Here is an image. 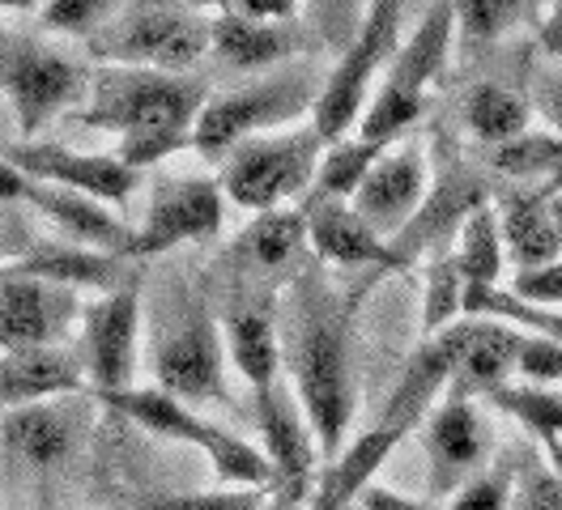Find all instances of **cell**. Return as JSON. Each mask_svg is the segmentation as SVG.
Instances as JSON below:
<instances>
[{
	"instance_id": "2e32d148",
	"label": "cell",
	"mask_w": 562,
	"mask_h": 510,
	"mask_svg": "<svg viewBox=\"0 0 562 510\" xmlns=\"http://www.w3.org/2000/svg\"><path fill=\"white\" fill-rule=\"evenodd\" d=\"M0 154L35 183L81 192V196H94L103 204L128 201L137 188V170H128L120 158H106V154H81V149L47 145V140H18Z\"/></svg>"
},
{
	"instance_id": "9f6ffc18",
	"label": "cell",
	"mask_w": 562,
	"mask_h": 510,
	"mask_svg": "<svg viewBox=\"0 0 562 510\" xmlns=\"http://www.w3.org/2000/svg\"><path fill=\"white\" fill-rule=\"evenodd\" d=\"M341 510H367V507H362V502H350V507H341Z\"/></svg>"
},
{
	"instance_id": "d6a6232c",
	"label": "cell",
	"mask_w": 562,
	"mask_h": 510,
	"mask_svg": "<svg viewBox=\"0 0 562 510\" xmlns=\"http://www.w3.org/2000/svg\"><path fill=\"white\" fill-rule=\"evenodd\" d=\"M307 242V208H269L256 213V222L247 226L244 247L247 256L265 269H278L290 256H299V247Z\"/></svg>"
},
{
	"instance_id": "4fadbf2b",
	"label": "cell",
	"mask_w": 562,
	"mask_h": 510,
	"mask_svg": "<svg viewBox=\"0 0 562 510\" xmlns=\"http://www.w3.org/2000/svg\"><path fill=\"white\" fill-rule=\"evenodd\" d=\"M140 344V294L120 285L81 310V366L94 396L133 387Z\"/></svg>"
},
{
	"instance_id": "9c48e42d",
	"label": "cell",
	"mask_w": 562,
	"mask_h": 510,
	"mask_svg": "<svg viewBox=\"0 0 562 510\" xmlns=\"http://www.w3.org/2000/svg\"><path fill=\"white\" fill-rule=\"evenodd\" d=\"M0 90L18 115V128L26 140H35V133L52 124V115L86 102L90 72L43 43H9L0 47Z\"/></svg>"
},
{
	"instance_id": "5b68a950",
	"label": "cell",
	"mask_w": 562,
	"mask_h": 510,
	"mask_svg": "<svg viewBox=\"0 0 562 510\" xmlns=\"http://www.w3.org/2000/svg\"><path fill=\"white\" fill-rule=\"evenodd\" d=\"M316 128H294L281 136H251L231 149L226 174H222V196L247 208V213H269L281 208L290 196L312 188L319 167Z\"/></svg>"
},
{
	"instance_id": "74e56055",
	"label": "cell",
	"mask_w": 562,
	"mask_h": 510,
	"mask_svg": "<svg viewBox=\"0 0 562 510\" xmlns=\"http://www.w3.org/2000/svg\"><path fill=\"white\" fill-rule=\"evenodd\" d=\"M269 489H239V485H222L210 494H162L149 498L145 510H260Z\"/></svg>"
},
{
	"instance_id": "f907efd6",
	"label": "cell",
	"mask_w": 562,
	"mask_h": 510,
	"mask_svg": "<svg viewBox=\"0 0 562 510\" xmlns=\"http://www.w3.org/2000/svg\"><path fill=\"white\" fill-rule=\"evenodd\" d=\"M546 446V460H550V473L559 476V485H562V439H550V442H541Z\"/></svg>"
},
{
	"instance_id": "1f68e13d",
	"label": "cell",
	"mask_w": 562,
	"mask_h": 510,
	"mask_svg": "<svg viewBox=\"0 0 562 510\" xmlns=\"http://www.w3.org/2000/svg\"><path fill=\"white\" fill-rule=\"evenodd\" d=\"M494 408H503L507 417H516L537 442L562 439V392L554 387H537V383H498L486 392Z\"/></svg>"
},
{
	"instance_id": "ab89813d",
	"label": "cell",
	"mask_w": 562,
	"mask_h": 510,
	"mask_svg": "<svg viewBox=\"0 0 562 510\" xmlns=\"http://www.w3.org/2000/svg\"><path fill=\"white\" fill-rule=\"evenodd\" d=\"M516 374L537 387H559L562 383V340L550 337H525L520 340V358Z\"/></svg>"
},
{
	"instance_id": "ac0fdd59",
	"label": "cell",
	"mask_w": 562,
	"mask_h": 510,
	"mask_svg": "<svg viewBox=\"0 0 562 510\" xmlns=\"http://www.w3.org/2000/svg\"><path fill=\"white\" fill-rule=\"evenodd\" d=\"M422 201H426V158L418 145H401L375 158V167L367 170V179L350 196V208L375 235L387 238L414 222Z\"/></svg>"
},
{
	"instance_id": "44dd1931",
	"label": "cell",
	"mask_w": 562,
	"mask_h": 510,
	"mask_svg": "<svg viewBox=\"0 0 562 510\" xmlns=\"http://www.w3.org/2000/svg\"><path fill=\"white\" fill-rule=\"evenodd\" d=\"M86 383L81 358H72L69 349H13L0 353V417L13 408L43 405V400H60L77 396Z\"/></svg>"
},
{
	"instance_id": "d6986e66",
	"label": "cell",
	"mask_w": 562,
	"mask_h": 510,
	"mask_svg": "<svg viewBox=\"0 0 562 510\" xmlns=\"http://www.w3.org/2000/svg\"><path fill=\"white\" fill-rule=\"evenodd\" d=\"M457 358H460V337H457V324L439 337L422 340L418 353L409 358V366L401 374V383L392 387L387 396L384 412L375 426H387V430H418L422 421L435 412V405L448 396L452 378H457Z\"/></svg>"
},
{
	"instance_id": "484cf974",
	"label": "cell",
	"mask_w": 562,
	"mask_h": 510,
	"mask_svg": "<svg viewBox=\"0 0 562 510\" xmlns=\"http://www.w3.org/2000/svg\"><path fill=\"white\" fill-rule=\"evenodd\" d=\"M231 362L251 383V392L278 383L281 371V337H278V303L273 298H239L226 315Z\"/></svg>"
},
{
	"instance_id": "7bdbcfd3",
	"label": "cell",
	"mask_w": 562,
	"mask_h": 510,
	"mask_svg": "<svg viewBox=\"0 0 562 510\" xmlns=\"http://www.w3.org/2000/svg\"><path fill=\"white\" fill-rule=\"evenodd\" d=\"M512 510H562V485L550 468H525L512 494Z\"/></svg>"
},
{
	"instance_id": "db71d44e",
	"label": "cell",
	"mask_w": 562,
	"mask_h": 510,
	"mask_svg": "<svg viewBox=\"0 0 562 510\" xmlns=\"http://www.w3.org/2000/svg\"><path fill=\"white\" fill-rule=\"evenodd\" d=\"M9 222H13V217H4V204H0V242L9 235ZM0 251H4V247H0ZM0 264H4V260H0Z\"/></svg>"
},
{
	"instance_id": "f1b7e54d",
	"label": "cell",
	"mask_w": 562,
	"mask_h": 510,
	"mask_svg": "<svg viewBox=\"0 0 562 510\" xmlns=\"http://www.w3.org/2000/svg\"><path fill=\"white\" fill-rule=\"evenodd\" d=\"M457 269L464 276V285H498L503 276V230H498V213L491 204H477L460 217V238H457Z\"/></svg>"
},
{
	"instance_id": "6da1fadb",
	"label": "cell",
	"mask_w": 562,
	"mask_h": 510,
	"mask_svg": "<svg viewBox=\"0 0 562 510\" xmlns=\"http://www.w3.org/2000/svg\"><path fill=\"white\" fill-rule=\"evenodd\" d=\"M278 337L290 392L307 412L324 460H333L346 446L353 417L350 324L319 269L299 272L285 290L278 303Z\"/></svg>"
},
{
	"instance_id": "603a6c76",
	"label": "cell",
	"mask_w": 562,
	"mask_h": 510,
	"mask_svg": "<svg viewBox=\"0 0 562 510\" xmlns=\"http://www.w3.org/2000/svg\"><path fill=\"white\" fill-rule=\"evenodd\" d=\"M554 192L559 188H541V192H507L498 208V230L507 260L520 269H541L562 256V226L554 217Z\"/></svg>"
},
{
	"instance_id": "60d3db41",
	"label": "cell",
	"mask_w": 562,
	"mask_h": 510,
	"mask_svg": "<svg viewBox=\"0 0 562 510\" xmlns=\"http://www.w3.org/2000/svg\"><path fill=\"white\" fill-rule=\"evenodd\" d=\"M115 0H47L43 4V26L47 31H65V34H81L90 26H99V18H106Z\"/></svg>"
},
{
	"instance_id": "277c9868",
	"label": "cell",
	"mask_w": 562,
	"mask_h": 510,
	"mask_svg": "<svg viewBox=\"0 0 562 510\" xmlns=\"http://www.w3.org/2000/svg\"><path fill=\"white\" fill-rule=\"evenodd\" d=\"M452 34H457L452 0H435L422 13L418 31L409 34V43L396 47V65L387 72V81L380 86V94L371 99V106L362 111V120H358V136L362 140L392 145L426 111V86L443 72Z\"/></svg>"
},
{
	"instance_id": "7402d4cb",
	"label": "cell",
	"mask_w": 562,
	"mask_h": 510,
	"mask_svg": "<svg viewBox=\"0 0 562 510\" xmlns=\"http://www.w3.org/2000/svg\"><path fill=\"white\" fill-rule=\"evenodd\" d=\"M405 442L401 430H387V426H371L362 430L353 442H346L333 460L319 464L316 489H312V510H341L358 502L371 485H375V473L387 464V455Z\"/></svg>"
},
{
	"instance_id": "f546056e",
	"label": "cell",
	"mask_w": 562,
	"mask_h": 510,
	"mask_svg": "<svg viewBox=\"0 0 562 510\" xmlns=\"http://www.w3.org/2000/svg\"><path fill=\"white\" fill-rule=\"evenodd\" d=\"M528 115H532V106H528L525 94H516L507 86H494V81L473 86V94L464 102V124H469V133L477 136L486 149L525 136Z\"/></svg>"
},
{
	"instance_id": "83f0119b",
	"label": "cell",
	"mask_w": 562,
	"mask_h": 510,
	"mask_svg": "<svg viewBox=\"0 0 562 510\" xmlns=\"http://www.w3.org/2000/svg\"><path fill=\"white\" fill-rule=\"evenodd\" d=\"M290 38L269 26V22H251L244 13H222L213 18L210 26V52L226 68H239V72H256V68H273L290 56Z\"/></svg>"
},
{
	"instance_id": "ba28073f",
	"label": "cell",
	"mask_w": 562,
	"mask_h": 510,
	"mask_svg": "<svg viewBox=\"0 0 562 510\" xmlns=\"http://www.w3.org/2000/svg\"><path fill=\"white\" fill-rule=\"evenodd\" d=\"M210 47V26L176 4H140L90 38V52L120 68L188 72Z\"/></svg>"
},
{
	"instance_id": "8d00e7d4",
	"label": "cell",
	"mask_w": 562,
	"mask_h": 510,
	"mask_svg": "<svg viewBox=\"0 0 562 510\" xmlns=\"http://www.w3.org/2000/svg\"><path fill=\"white\" fill-rule=\"evenodd\" d=\"M367 9H371V0H307L312 26H316L319 38H324L337 56L358 38L362 22H367Z\"/></svg>"
},
{
	"instance_id": "8fae6325",
	"label": "cell",
	"mask_w": 562,
	"mask_h": 510,
	"mask_svg": "<svg viewBox=\"0 0 562 510\" xmlns=\"http://www.w3.org/2000/svg\"><path fill=\"white\" fill-rule=\"evenodd\" d=\"M256 396V430H260V451L269 455L273 464V485L269 494H281V498H299L312 507V489H316L319 476V451L316 430L307 421V412L299 405V396L290 392V383H269Z\"/></svg>"
},
{
	"instance_id": "836d02e7",
	"label": "cell",
	"mask_w": 562,
	"mask_h": 510,
	"mask_svg": "<svg viewBox=\"0 0 562 510\" xmlns=\"http://www.w3.org/2000/svg\"><path fill=\"white\" fill-rule=\"evenodd\" d=\"M491 167L498 174H512V179H541V183H562V136H516L507 145H494L486 149Z\"/></svg>"
},
{
	"instance_id": "681fc988",
	"label": "cell",
	"mask_w": 562,
	"mask_h": 510,
	"mask_svg": "<svg viewBox=\"0 0 562 510\" xmlns=\"http://www.w3.org/2000/svg\"><path fill=\"white\" fill-rule=\"evenodd\" d=\"M260 510H312L307 502H299V498H281V494H265V502Z\"/></svg>"
},
{
	"instance_id": "bcb514c9",
	"label": "cell",
	"mask_w": 562,
	"mask_h": 510,
	"mask_svg": "<svg viewBox=\"0 0 562 510\" xmlns=\"http://www.w3.org/2000/svg\"><path fill=\"white\" fill-rule=\"evenodd\" d=\"M235 4H239L244 18H251V22H269V26L299 13V0H235Z\"/></svg>"
},
{
	"instance_id": "4dcf8cb0",
	"label": "cell",
	"mask_w": 562,
	"mask_h": 510,
	"mask_svg": "<svg viewBox=\"0 0 562 510\" xmlns=\"http://www.w3.org/2000/svg\"><path fill=\"white\" fill-rule=\"evenodd\" d=\"M387 145H371V140H337L328 154H319L316 179H312V196H307V208L328 201H350L358 192V183L367 179V170L375 167V158L384 154Z\"/></svg>"
},
{
	"instance_id": "f35d334b",
	"label": "cell",
	"mask_w": 562,
	"mask_h": 510,
	"mask_svg": "<svg viewBox=\"0 0 562 510\" xmlns=\"http://www.w3.org/2000/svg\"><path fill=\"white\" fill-rule=\"evenodd\" d=\"M512 494H516V473L494 468V473H477L473 480H464L448 498V510H512Z\"/></svg>"
},
{
	"instance_id": "30bf717a",
	"label": "cell",
	"mask_w": 562,
	"mask_h": 510,
	"mask_svg": "<svg viewBox=\"0 0 562 510\" xmlns=\"http://www.w3.org/2000/svg\"><path fill=\"white\" fill-rule=\"evenodd\" d=\"M303 106H316V94L307 90V77H299V72L260 81V86H244V90H231V94H213L205 102V111L196 115L192 149L226 154V149L244 145L251 136H265L269 128L294 120Z\"/></svg>"
},
{
	"instance_id": "7dc6e473",
	"label": "cell",
	"mask_w": 562,
	"mask_h": 510,
	"mask_svg": "<svg viewBox=\"0 0 562 510\" xmlns=\"http://www.w3.org/2000/svg\"><path fill=\"white\" fill-rule=\"evenodd\" d=\"M541 47H546V56L562 60V0H550L541 13Z\"/></svg>"
},
{
	"instance_id": "11a10c76",
	"label": "cell",
	"mask_w": 562,
	"mask_h": 510,
	"mask_svg": "<svg viewBox=\"0 0 562 510\" xmlns=\"http://www.w3.org/2000/svg\"><path fill=\"white\" fill-rule=\"evenodd\" d=\"M554 217H559V226H562V192H554Z\"/></svg>"
},
{
	"instance_id": "d590c367",
	"label": "cell",
	"mask_w": 562,
	"mask_h": 510,
	"mask_svg": "<svg viewBox=\"0 0 562 510\" xmlns=\"http://www.w3.org/2000/svg\"><path fill=\"white\" fill-rule=\"evenodd\" d=\"M452 9H457V31L469 43H491L528 22V13L541 9V0H452Z\"/></svg>"
},
{
	"instance_id": "f5cc1de1",
	"label": "cell",
	"mask_w": 562,
	"mask_h": 510,
	"mask_svg": "<svg viewBox=\"0 0 562 510\" xmlns=\"http://www.w3.org/2000/svg\"><path fill=\"white\" fill-rule=\"evenodd\" d=\"M38 0H0V9H31Z\"/></svg>"
},
{
	"instance_id": "cb8c5ba5",
	"label": "cell",
	"mask_w": 562,
	"mask_h": 510,
	"mask_svg": "<svg viewBox=\"0 0 562 510\" xmlns=\"http://www.w3.org/2000/svg\"><path fill=\"white\" fill-rule=\"evenodd\" d=\"M307 242H312L316 260L337 264V269H353V264L396 269L401 264V251H392L346 201H328L307 208Z\"/></svg>"
},
{
	"instance_id": "e575fe53",
	"label": "cell",
	"mask_w": 562,
	"mask_h": 510,
	"mask_svg": "<svg viewBox=\"0 0 562 510\" xmlns=\"http://www.w3.org/2000/svg\"><path fill=\"white\" fill-rule=\"evenodd\" d=\"M464 319V276H460L457 260L443 256L426 272V294H422V332L426 340L448 332L452 324Z\"/></svg>"
},
{
	"instance_id": "4316f807",
	"label": "cell",
	"mask_w": 562,
	"mask_h": 510,
	"mask_svg": "<svg viewBox=\"0 0 562 510\" xmlns=\"http://www.w3.org/2000/svg\"><path fill=\"white\" fill-rule=\"evenodd\" d=\"M4 272L13 276H38V281H52V285H72V290H120V256H106V251H90V247H65V242H35L31 251H18L9 256Z\"/></svg>"
},
{
	"instance_id": "5bb4252c",
	"label": "cell",
	"mask_w": 562,
	"mask_h": 510,
	"mask_svg": "<svg viewBox=\"0 0 562 510\" xmlns=\"http://www.w3.org/2000/svg\"><path fill=\"white\" fill-rule=\"evenodd\" d=\"M422 446L430 460V498L435 502L452 498L464 480L482 473L486 455H491V430L473 405V396L448 392L435 405V412L422 421Z\"/></svg>"
},
{
	"instance_id": "816d5d0a",
	"label": "cell",
	"mask_w": 562,
	"mask_h": 510,
	"mask_svg": "<svg viewBox=\"0 0 562 510\" xmlns=\"http://www.w3.org/2000/svg\"><path fill=\"white\" fill-rule=\"evenodd\" d=\"M192 9H222V4H231V0H188Z\"/></svg>"
},
{
	"instance_id": "c3c4849f",
	"label": "cell",
	"mask_w": 562,
	"mask_h": 510,
	"mask_svg": "<svg viewBox=\"0 0 562 510\" xmlns=\"http://www.w3.org/2000/svg\"><path fill=\"white\" fill-rule=\"evenodd\" d=\"M22 192H26V174L0 154V204L22 201Z\"/></svg>"
},
{
	"instance_id": "8992f818",
	"label": "cell",
	"mask_w": 562,
	"mask_h": 510,
	"mask_svg": "<svg viewBox=\"0 0 562 510\" xmlns=\"http://www.w3.org/2000/svg\"><path fill=\"white\" fill-rule=\"evenodd\" d=\"M154 387L171 392L188 405L226 400V344L205 303H179L149 349Z\"/></svg>"
},
{
	"instance_id": "52a82bcc",
	"label": "cell",
	"mask_w": 562,
	"mask_h": 510,
	"mask_svg": "<svg viewBox=\"0 0 562 510\" xmlns=\"http://www.w3.org/2000/svg\"><path fill=\"white\" fill-rule=\"evenodd\" d=\"M401 4H405V0H371L358 38L341 52L333 77L319 86L316 106H312V128H316V136L324 145H337V140L362 120L371 81H375V72L384 68L387 56L396 52Z\"/></svg>"
},
{
	"instance_id": "b9f144b4",
	"label": "cell",
	"mask_w": 562,
	"mask_h": 510,
	"mask_svg": "<svg viewBox=\"0 0 562 510\" xmlns=\"http://www.w3.org/2000/svg\"><path fill=\"white\" fill-rule=\"evenodd\" d=\"M512 294H520L528 303L550 306V310H562V256L541 264V269H520L507 285Z\"/></svg>"
},
{
	"instance_id": "ffe728a7",
	"label": "cell",
	"mask_w": 562,
	"mask_h": 510,
	"mask_svg": "<svg viewBox=\"0 0 562 510\" xmlns=\"http://www.w3.org/2000/svg\"><path fill=\"white\" fill-rule=\"evenodd\" d=\"M22 201L35 208L38 217H47L65 238L90 251H106V256H137V230H128V222H120L115 213H106L103 201L81 196V192H65L52 183H35L26 179Z\"/></svg>"
},
{
	"instance_id": "ee69618b",
	"label": "cell",
	"mask_w": 562,
	"mask_h": 510,
	"mask_svg": "<svg viewBox=\"0 0 562 510\" xmlns=\"http://www.w3.org/2000/svg\"><path fill=\"white\" fill-rule=\"evenodd\" d=\"M358 502H362L367 510H448V502H435V498H409V494H396V489H384V485H371Z\"/></svg>"
},
{
	"instance_id": "7a4b0ae2",
	"label": "cell",
	"mask_w": 562,
	"mask_h": 510,
	"mask_svg": "<svg viewBox=\"0 0 562 510\" xmlns=\"http://www.w3.org/2000/svg\"><path fill=\"white\" fill-rule=\"evenodd\" d=\"M205 102H210V90L201 77L106 65L90 77V94L77 120L86 128L120 136L115 158L140 174L145 167L162 162L167 154L192 145V128Z\"/></svg>"
},
{
	"instance_id": "9a60e30c",
	"label": "cell",
	"mask_w": 562,
	"mask_h": 510,
	"mask_svg": "<svg viewBox=\"0 0 562 510\" xmlns=\"http://www.w3.org/2000/svg\"><path fill=\"white\" fill-rule=\"evenodd\" d=\"M77 315L81 298L72 285H52L38 276H13L0 269V353L65 344Z\"/></svg>"
},
{
	"instance_id": "7c38bea8",
	"label": "cell",
	"mask_w": 562,
	"mask_h": 510,
	"mask_svg": "<svg viewBox=\"0 0 562 510\" xmlns=\"http://www.w3.org/2000/svg\"><path fill=\"white\" fill-rule=\"evenodd\" d=\"M81 396V392H77ZM77 396L13 408L0 417V460L13 476H56L86 434V408Z\"/></svg>"
},
{
	"instance_id": "d4e9b609",
	"label": "cell",
	"mask_w": 562,
	"mask_h": 510,
	"mask_svg": "<svg viewBox=\"0 0 562 510\" xmlns=\"http://www.w3.org/2000/svg\"><path fill=\"white\" fill-rule=\"evenodd\" d=\"M460 358H457V378L448 392L460 396H486L498 383H507L516 374V358H520V340L525 332H512L494 319H460Z\"/></svg>"
},
{
	"instance_id": "e0dca14e",
	"label": "cell",
	"mask_w": 562,
	"mask_h": 510,
	"mask_svg": "<svg viewBox=\"0 0 562 510\" xmlns=\"http://www.w3.org/2000/svg\"><path fill=\"white\" fill-rule=\"evenodd\" d=\"M222 213H226L222 183H210V179L158 183L137 230V256H158V251H171L179 242L213 238L222 230Z\"/></svg>"
},
{
	"instance_id": "f6af8a7d",
	"label": "cell",
	"mask_w": 562,
	"mask_h": 510,
	"mask_svg": "<svg viewBox=\"0 0 562 510\" xmlns=\"http://www.w3.org/2000/svg\"><path fill=\"white\" fill-rule=\"evenodd\" d=\"M537 111L546 115V124L562 136V72H546L541 81H537Z\"/></svg>"
},
{
	"instance_id": "3957f363",
	"label": "cell",
	"mask_w": 562,
	"mask_h": 510,
	"mask_svg": "<svg viewBox=\"0 0 562 510\" xmlns=\"http://www.w3.org/2000/svg\"><path fill=\"white\" fill-rule=\"evenodd\" d=\"M99 405L111 408L115 417L140 426L145 434L167 442H183L196 446L213 464V476L222 485H239V489H269L273 485V464L260 446H251L247 439L222 430L205 421L188 400H179L162 387H124V392H106L99 396Z\"/></svg>"
}]
</instances>
